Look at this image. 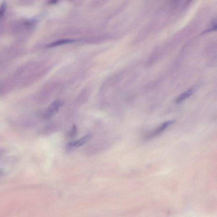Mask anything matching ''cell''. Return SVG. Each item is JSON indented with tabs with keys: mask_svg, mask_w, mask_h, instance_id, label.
<instances>
[{
	"mask_svg": "<svg viewBox=\"0 0 217 217\" xmlns=\"http://www.w3.org/2000/svg\"><path fill=\"white\" fill-rule=\"evenodd\" d=\"M3 26L2 22H0V34H1L2 32L3 31Z\"/></svg>",
	"mask_w": 217,
	"mask_h": 217,
	"instance_id": "7",
	"label": "cell"
},
{
	"mask_svg": "<svg viewBox=\"0 0 217 217\" xmlns=\"http://www.w3.org/2000/svg\"><path fill=\"white\" fill-rule=\"evenodd\" d=\"M92 135L91 134H88L78 140L69 142L66 146L67 150L71 151L74 148H78L83 146L88 142L91 139Z\"/></svg>",
	"mask_w": 217,
	"mask_h": 217,
	"instance_id": "3",
	"label": "cell"
},
{
	"mask_svg": "<svg viewBox=\"0 0 217 217\" xmlns=\"http://www.w3.org/2000/svg\"><path fill=\"white\" fill-rule=\"evenodd\" d=\"M193 93V88L188 89V90L184 92V93H183V94H181L180 96H178L177 98L176 99V103L177 104H179L181 103L182 102V101H185V100L186 99L189 98L192 95Z\"/></svg>",
	"mask_w": 217,
	"mask_h": 217,
	"instance_id": "4",
	"label": "cell"
},
{
	"mask_svg": "<svg viewBox=\"0 0 217 217\" xmlns=\"http://www.w3.org/2000/svg\"><path fill=\"white\" fill-rule=\"evenodd\" d=\"M77 134V128L75 124L73 125L71 130L70 131L69 133H68V137L70 138L75 137Z\"/></svg>",
	"mask_w": 217,
	"mask_h": 217,
	"instance_id": "6",
	"label": "cell"
},
{
	"mask_svg": "<svg viewBox=\"0 0 217 217\" xmlns=\"http://www.w3.org/2000/svg\"><path fill=\"white\" fill-rule=\"evenodd\" d=\"M75 40L71 39L59 40V41H55V42L51 43V44L48 45L47 46L49 47V48H51V47H56L57 46H58L62 45V44H68V43H72V42H75Z\"/></svg>",
	"mask_w": 217,
	"mask_h": 217,
	"instance_id": "5",
	"label": "cell"
},
{
	"mask_svg": "<svg viewBox=\"0 0 217 217\" xmlns=\"http://www.w3.org/2000/svg\"><path fill=\"white\" fill-rule=\"evenodd\" d=\"M174 121H168L161 124L159 127L154 130L152 132H151L148 134L146 138V140H151V139L154 138L160 135L164 131L167 127L174 123Z\"/></svg>",
	"mask_w": 217,
	"mask_h": 217,
	"instance_id": "2",
	"label": "cell"
},
{
	"mask_svg": "<svg viewBox=\"0 0 217 217\" xmlns=\"http://www.w3.org/2000/svg\"><path fill=\"white\" fill-rule=\"evenodd\" d=\"M63 104V102L61 101H55L52 103L44 113L43 117L45 118L49 119L52 118L58 113Z\"/></svg>",
	"mask_w": 217,
	"mask_h": 217,
	"instance_id": "1",
	"label": "cell"
}]
</instances>
